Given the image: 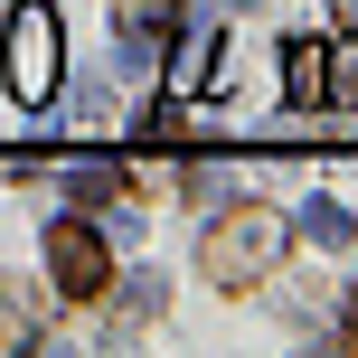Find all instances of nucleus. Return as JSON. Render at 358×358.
<instances>
[{
    "label": "nucleus",
    "instance_id": "1",
    "mask_svg": "<svg viewBox=\"0 0 358 358\" xmlns=\"http://www.w3.org/2000/svg\"><path fill=\"white\" fill-rule=\"evenodd\" d=\"M273 264H283V217L255 208V198H245V208H227L208 236H198V273L227 283V292H255Z\"/></svg>",
    "mask_w": 358,
    "mask_h": 358
},
{
    "label": "nucleus",
    "instance_id": "2",
    "mask_svg": "<svg viewBox=\"0 0 358 358\" xmlns=\"http://www.w3.org/2000/svg\"><path fill=\"white\" fill-rule=\"evenodd\" d=\"M0 76H10L19 104H48L57 94V10L48 0H19L10 29H0Z\"/></svg>",
    "mask_w": 358,
    "mask_h": 358
},
{
    "label": "nucleus",
    "instance_id": "3",
    "mask_svg": "<svg viewBox=\"0 0 358 358\" xmlns=\"http://www.w3.org/2000/svg\"><path fill=\"white\" fill-rule=\"evenodd\" d=\"M48 283L66 292V302H104V292H113V245L85 227V217L48 227Z\"/></svg>",
    "mask_w": 358,
    "mask_h": 358
},
{
    "label": "nucleus",
    "instance_id": "4",
    "mask_svg": "<svg viewBox=\"0 0 358 358\" xmlns=\"http://www.w3.org/2000/svg\"><path fill=\"white\" fill-rule=\"evenodd\" d=\"M283 85H292V104H321V94H330V38H292Z\"/></svg>",
    "mask_w": 358,
    "mask_h": 358
},
{
    "label": "nucleus",
    "instance_id": "5",
    "mask_svg": "<svg viewBox=\"0 0 358 358\" xmlns=\"http://www.w3.org/2000/svg\"><path fill=\"white\" fill-rule=\"evenodd\" d=\"M113 10H123V38H132V48H161V38L179 29V0H113Z\"/></svg>",
    "mask_w": 358,
    "mask_h": 358
},
{
    "label": "nucleus",
    "instance_id": "6",
    "mask_svg": "<svg viewBox=\"0 0 358 358\" xmlns=\"http://www.w3.org/2000/svg\"><path fill=\"white\" fill-rule=\"evenodd\" d=\"M29 330H38V302H29L19 283H0V349H19Z\"/></svg>",
    "mask_w": 358,
    "mask_h": 358
},
{
    "label": "nucleus",
    "instance_id": "7",
    "mask_svg": "<svg viewBox=\"0 0 358 358\" xmlns=\"http://www.w3.org/2000/svg\"><path fill=\"white\" fill-rule=\"evenodd\" d=\"M330 94L358 104V48H349V38H330Z\"/></svg>",
    "mask_w": 358,
    "mask_h": 358
},
{
    "label": "nucleus",
    "instance_id": "8",
    "mask_svg": "<svg viewBox=\"0 0 358 358\" xmlns=\"http://www.w3.org/2000/svg\"><path fill=\"white\" fill-rule=\"evenodd\" d=\"M340 340H349V349H358V292H349V311H340Z\"/></svg>",
    "mask_w": 358,
    "mask_h": 358
}]
</instances>
